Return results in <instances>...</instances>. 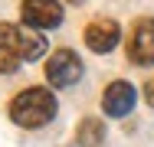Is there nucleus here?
I'll list each match as a JSON object with an SVG mask.
<instances>
[{
	"label": "nucleus",
	"mask_w": 154,
	"mask_h": 147,
	"mask_svg": "<svg viewBox=\"0 0 154 147\" xmlns=\"http://www.w3.org/2000/svg\"><path fill=\"white\" fill-rule=\"evenodd\" d=\"M134 98H138L134 85L125 82V79H115L112 85L105 88V95H102V111H105L108 118H125V115H131Z\"/></svg>",
	"instance_id": "nucleus-6"
},
{
	"label": "nucleus",
	"mask_w": 154,
	"mask_h": 147,
	"mask_svg": "<svg viewBox=\"0 0 154 147\" xmlns=\"http://www.w3.org/2000/svg\"><path fill=\"white\" fill-rule=\"evenodd\" d=\"M144 98H148V105L154 108V79L148 82V85H144Z\"/></svg>",
	"instance_id": "nucleus-9"
},
{
	"label": "nucleus",
	"mask_w": 154,
	"mask_h": 147,
	"mask_svg": "<svg viewBox=\"0 0 154 147\" xmlns=\"http://www.w3.org/2000/svg\"><path fill=\"white\" fill-rule=\"evenodd\" d=\"M125 52L134 65H154V20L151 16H144L131 26Z\"/></svg>",
	"instance_id": "nucleus-5"
},
{
	"label": "nucleus",
	"mask_w": 154,
	"mask_h": 147,
	"mask_svg": "<svg viewBox=\"0 0 154 147\" xmlns=\"http://www.w3.org/2000/svg\"><path fill=\"white\" fill-rule=\"evenodd\" d=\"M82 79V59L72 49H56L46 62V82L56 88H69Z\"/></svg>",
	"instance_id": "nucleus-3"
},
{
	"label": "nucleus",
	"mask_w": 154,
	"mask_h": 147,
	"mask_svg": "<svg viewBox=\"0 0 154 147\" xmlns=\"http://www.w3.org/2000/svg\"><path fill=\"white\" fill-rule=\"evenodd\" d=\"M20 20L33 29H56L62 23V3L59 0H23L20 3Z\"/></svg>",
	"instance_id": "nucleus-4"
},
{
	"label": "nucleus",
	"mask_w": 154,
	"mask_h": 147,
	"mask_svg": "<svg viewBox=\"0 0 154 147\" xmlns=\"http://www.w3.org/2000/svg\"><path fill=\"white\" fill-rule=\"evenodd\" d=\"M102 141H105V128H102L98 118L79 121V128H75V144L79 147H102Z\"/></svg>",
	"instance_id": "nucleus-8"
},
{
	"label": "nucleus",
	"mask_w": 154,
	"mask_h": 147,
	"mask_svg": "<svg viewBox=\"0 0 154 147\" xmlns=\"http://www.w3.org/2000/svg\"><path fill=\"white\" fill-rule=\"evenodd\" d=\"M122 39V29L115 20H92L85 26V46L92 52H112Z\"/></svg>",
	"instance_id": "nucleus-7"
},
{
	"label": "nucleus",
	"mask_w": 154,
	"mask_h": 147,
	"mask_svg": "<svg viewBox=\"0 0 154 147\" xmlns=\"http://www.w3.org/2000/svg\"><path fill=\"white\" fill-rule=\"evenodd\" d=\"M56 118V98L49 88H23L10 101V121L17 128H43Z\"/></svg>",
	"instance_id": "nucleus-2"
},
{
	"label": "nucleus",
	"mask_w": 154,
	"mask_h": 147,
	"mask_svg": "<svg viewBox=\"0 0 154 147\" xmlns=\"http://www.w3.org/2000/svg\"><path fill=\"white\" fill-rule=\"evenodd\" d=\"M43 52H46V39L39 29L0 23V75L17 72L20 62H33Z\"/></svg>",
	"instance_id": "nucleus-1"
}]
</instances>
